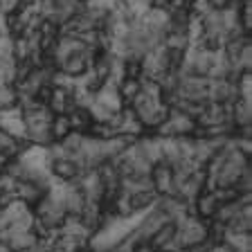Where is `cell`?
<instances>
[{
  "label": "cell",
  "mask_w": 252,
  "mask_h": 252,
  "mask_svg": "<svg viewBox=\"0 0 252 252\" xmlns=\"http://www.w3.org/2000/svg\"><path fill=\"white\" fill-rule=\"evenodd\" d=\"M176 225V232H173V241L176 246H194V243H200L207 236V227L200 223L194 216H183L180 220L173 223Z\"/></svg>",
  "instance_id": "1"
},
{
  "label": "cell",
  "mask_w": 252,
  "mask_h": 252,
  "mask_svg": "<svg viewBox=\"0 0 252 252\" xmlns=\"http://www.w3.org/2000/svg\"><path fill=\"white\" fill-rule=\"evenodd\" d=\"M0 131L9 135L14 142L27 140L25 122H23V110L21 106H9V108H0Z\"/></svg>",
  "instance_id": "2"
},
{
  "label": "cell",
  "mask_w": 252,
  "mask_h": 252,
  "mask_svg": "<svg viewBox=\"0 0 252 252\" xmlns=\"http://www.w3.org/2000/svg\"><path fill=\"white\" fill-rule=\"evenodd\" d=\"M149 176H151L153 189H156L158 196H171V189H173V169H171V164H167V162L153 164Z\"/></svg>",
  "instance_id": "3"
},
{
  "label": "cell",
  "mask_w": 252,
  "mask_h": 252,
  "mask_svg": "<svg viewBox=\"0 0 252 252\" xmlns=\"http://www.w3.org/2000/svg\"><path fill=\"white\" fill-rule=\"evenodd\" d=\"M196 212L200 216H214L216 210H219V200H216L214 191H205V194H198L194 200Z\"/></svg>",
  "instance_id": "4"
},
{
  "label": "cell",
  "mask_w": 252,
  "mask_h": 252,
  "mask_svg": "<svg viewBox=\"0 0 252 252\" xmlns=\"http://www.w3.org/2000/svg\"><path fill=\"white\" fill-rule=\"evenodd\" d=\"M117 93H120L122 101H128V104H131V101L137 97V93H140V79L124 77L122 79V84L117 86Z\"/></svg>",
  "instance_id": "5"
},
{
  "label": "cell",
  "mask_w": 252,
  "mask_h": 252,
  "mask_svg": "<svg viewBox=\"0 0 252 252\" xmlns=\"http://www.w3.org/2000/svg\"><path fill=\"white\" fill-rule=\"evenodd\" d=\"M16 59L0 57V84H16Z\"/></svg>",
  "instance_id": "6"
},
{
  "label": "cell",
  "mask_w": 252,
  "mask_h": 252,
  "mask_svg": "<svg viewBox=\"0 0 252 252\" xmlns=\"http://www.w3.org/2000/svg\"><path fill=\"white\" fill-rule=\"evenodd\" d=\"M50 131H52V137H59V140H63V137L72 131L68 115H54L52 117V124H50Z\"/></svg>",
  "instance_id": "7"
},
{
  "label": "cell",
  "mask_w": 252,
  "mask_h": 252,
  "mask_svg": "<svg viewBox=\"0 0 252 252\" xmlns=\"http://www.w3.org/2000/svg\"><path fill=\"white\" fill-rule=\"evenodd\" d=\"M239 25L246 34L252 30V0H241L239 2Z\"/></svg>",
  "instance_id": "8"
},
{
  "label": "cell",
  "mask_w": 252,
  "mask_h": 252,
  "mask_svg": "<svg viewBox=\"0 0 252 252\" xmlns=\"http://www.w3.org/2000/svg\"><path fill=\"white\" fill-rule=\"evenodd\" d=\"M18 101V90L11 84H0V108H9Z\"/></svg>",
  "instance_id": "9"
},
{
  "label": "cell",
  "mask_w": 252,
  "mask_h": 252,
  "mask_svg": "<svg viewBox=\"0 0 252 252\" xmlns=\"http://www.w3.org/2000/svg\"><path fill=\"white\" fill-rule=\"evenodd\" d=\"M230 2L232 0H207V5H210L212 9H225Z\"/></svg>",
  "instance_id": "10"
},
{
  "label": "cell",
  "mask_w": 252,
  "mask_h": 252,
  "mask_svg": "<svg viewBox=\"0 0 252 252\" xmlns=\"http://www.w3.org/2000/svg\"><path fill=\"white\" fill-rule=\"evenodd\" d=\"M0 252H11V250H9V246H7L5 241H0Z\"/></svg>",
  "instance_id": "11"
},
{
  "label": "cell",
  "mask_w": 252,
  "mask_h": 252,
  "mask_svg": "<svg viewBox=\"0 0 252 252\" xmlns=\"http://www.w3.org/2000/svg\"><path fill=\"white\" fill-rule=\"evenodd\" d=\"M77 2H86V0H77Z\"/></svg>",
  "instance_id": "12"
}]
</instances>
